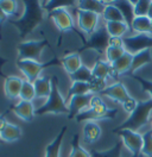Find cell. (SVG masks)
I'll use <instances>...</instances> for the list:
<instances>
[{"mask_svg":"<svg viewBox=\"0 0 152 157\" xmlns=\"http://www.w3.org/2000/svg\"><path fill=\"white\" fill-rule=\"evenodd\" d=\"M24 13L17 20L10 19L9 23L18 30L19 37L24 39L40 25L44 20V10L39 0H24Z\"/></svg>","mask_w":152,"mask_h":157,"instance_id":"1","label":"cell"},{"mask_svg":"<svg viewBox=\"0 0 152 157\" xmlns=\"http://www.w3.org/2000/svg\"><path fill=\"white\" fill-rule=\"evenodd\" d=\"M58 78L51 76V93L48 98L47 102L36 109V116H43L47 113H55V114H66L69 113V108L66 102V99L59 93L58 89Z\"/></svg>","mask_w":152,"mask_h":157,"instance_id":"2","label":"cell"},{"mask_svg":"<svg viewBox=\"0 0 152 157\" xmlns=\"http://www.w3.org/2000/svg\"><path fill=\"white\" fill-rule=\"evenodd\" d=\"M116 113V109H111L107 107V105L104 102L102 98L100 95H93L90 100V106L82 111L77 117L75 118L77 123L83 121H95L104 118H113Z\"/></svg>","mask_w":152,"mask_h":157,"instance_id":"3","label":"cell"},{"mask_svg":"<svg viewBox=\"0 0 152 157\" xmlns=\"http://www.w3.org/2000/svg\"><path fill=\"white\" fill-rule=\"evenodd\" d=\"M17 67L19 70L24 74V76L26 78L28 82L33 83L38 78L39 74L49 67H54V66H62L61 59L54 57L50 61L47 62H39V61H31V59H24V61H17L16 62Z\"/></svg>","mask_w":152,"mask_h":157,"instance_id":"4","label":"cell"},{"mask_svg":"<svg viewBox=\"0 0 152 157\" xmlns=\"http://www.w3.org/2000/svg\"><path fill=\"white\" fill-rule=\"evenodd\" d=\"M152 112V100L150 99L149 101H144V102H139L137 109L133 112L132 114H130L128 119L126 121H124L123 124L118 128V130H124V128H130L135 131L137 128L144 126L150 117V113Z\"/></svg>","mask_w":152,"mask_h":157,"instance_id":"5","label":"cell"},{"mask_svg":"<svg viewBox=\"0 0 152 157\" xmlns=\"http://www.w3.org/2000/svg\"><path fill=\"white\" fill-rule=\"evenodd\" d=\"M47 47L50 48L49 40L42 39V40H25L17 45L18 56L17 61H24V59H31V61H38L42 51Z\"/></svg>","mask_w":152,"mask_h":157,"instance_id":"6","label":"cell"},{"mask_svg":"<svg viewBox=\"0 0 152 157\" xmlns=\"http://www.w3.org/2000/svg\"><path fill=\"white\" fill-rule=\"evenodd\" d=\"M48 18H50V19L55 23L57 29L59 30L62 33H66V32H69V31H74L76 35L82 39L83 43L87 40V39L83 37V35H82L81 32H78V30L75 28L73 17H71V14L68 12L66 9H57V10L51 11V12L48 14Z\"/></svg>","mask_w":152,"mask_h":157,"instance_id":"7","label":"cell"},{"mask_svg":"<svg viewBox=\"0 0 152 157\" xmlns=\"http://www.w3.org/2000/svg\"><path fill=\"white\" fill-rule=\"evenodd\" d=\"M108 40H109V35L106 30V26L102 28H97L93 35H90L87 40L83 43V45L77 50L76 52H82L86 49L95 50L99 54L106 52V50L108 48Z\"/></svg>","mask_w":152,"mask_h":157,"instance_id":"8","label":"cell"},{"mask_svg":"<svg viewBox=\"0 0 152 157\" xmlns=\"http://www.w3.org/2000/svg\"><path fill=\"white\" fill-rule=\"evenodd\" d=\"M119 133V136L123 139L124 145L128 149V151L134 157H137L139 154H142V135L137 131H133L130 128H124L115 131Z\"/></svg>","mask_w":152,"mask_h":157,"instance_id":"9","label":"cell"},{"mask_svg":"<svg viewBox=\"0 0 152 157\" xmlns=\"http://www.w3.org/2000/svg\"><path fill=\"white\" fill-rule=\"evenodd\" d=\"M76 13H77V25L78 29L81 30L85 35H93L96 29H97V24H99V18L100 16L96 14L94 12H89V11H82L76 9Z\"/></svg>","mask_w":152,"mask_h":157,"instance_id":"10","label":"cell"},{"mask_svg":"<svg viewBox=\"0 0 152 157\" xmlns=\"http://www.w3.org/2000/svg\"><path fill=\"white\" fill-rule=\"evenodd\" d=\"M152 37L150 35H135L132 37H127L124 38V43H125V50L131 52V54H137L139 51L144 49H149L151 48Z\"/></svg>","mask_w":152,"mask_h":157,"instance_id":"11","label":"cell"},{"mask_svg":"<svg viewBox=\"0 0 152 157\" xmlns=\"http://www.w3.org/2000/svg\"><path fill=\"white\" fill-rule=\"evenodd\" d=\"M94 94H86V95H76L74 98L70 99V101L68 102V108H69V113H68V119H75L82 111L87 109V107L90 106V100L93 98Z\"/></svg>","mask_w":152,"mask_h":157,"instance_id":"12","label":"cell"},{"mask_svg":"<svg viewBox=\"0 0 152 157\" xmlns=\"http://www.w3.org/2000/svg\"><path fill=\"white\" fill-rule=\"evenodd\" d=\"M100 95H104V97L112 99L114 101L121 104V105L127 99L131 98V95L128 94L126 87L124 86L121 82H115V83L111 85V86H107V88L104 89Z\"/></svg>","mask_w":152,"mask_h":157,"instance_id":"13","label":"cell"},{"mask_svg":"<svg viewBox=\"0 0 152 157\" xmlns=\"http://www.w3.org/2000/svg\"><path fill=\"white\" fill-rule=\"evenodd\" d=\"M23 78L18 76H5L4 92L9 100H14L20 95V90L23 87Z\"/></svg>","mask_w":152,"mask_h":157,"instance_id":"14","label":"cell"},{"mask_svg":"<svg viewBox=\"0 0 152 157\" xmlns=\"http://www.w3.org/2000/svg\"><path fill=\"white\" fill-rule=\"evenodd\" d=\"M14 114L19 117L20 119H23L24 121H32L33 118L36 116V109L33 107L32 102L31 101H24V100H20L18 104L13 105L11 108Z\"/></svg>","mask_w":152,"mask_h":157,"instance_id":"15","label":"cell"},{"mask_svg":"<svg viewBox=\"0 0 152 157\" xmlns=\"http://www.w3.org/2000/svg\"><path fill=\"white\" fill-rule=\"evenodd\" d=\"M132 62H133V54L126 51L123 56L118 61L112 63V68L114 70L115 76L116 75H124L132 69Z\"/></svg>","mask_w":152,"mask_h":157,"instance_id":"16","label":"cell"},{"mask_svg":"<svg viewBox=\"0 0 152 157\" xmlns=\"http://www.w3.org/2000/svg\"><path fill=\"white\" fill-rule=\"evenodd\" d=\"M61 63H62V67L64 68V70L69 75L75 73L76 70L80 69L81 66H82V61H81V57H80V54L76 52V51L63 56L61 59Z\"/></svg>","mask_w":152,"mask_h":157,"instance_id":"17","label":"cell"},{"mask_svg":"<svg viewBox=\"0 0 152 157\" xmlns=\"http://www.w3.org/2000/svg\"><path fill=\"white\" fill-rule=\"evenodd\" d=\"M92 73H93V76L94 78H99L106 80L107 78H114L115 74H114V70L112 68V64L108 63L107 61H101V59H97L95 62L94 67L92 69Z\"/></svg>","mask_w":152,"mask_h":157,"instance_id":"18","label":"cell"},{"mask_svg":"<svg viewBox=\"0 0 152 157\" xmlns=\"http://www.w3.org/2000/svg\"><path fill=\"white\" fill-rule=\"evenodd\" d=\"M66 126L59 130L58 135H57L55 139L45 147V157H59L61 155V147H62V142H63V138L66 133Z\"/></svg>","mask_w":152,"mask_h":157,"instance_id":"19","label":"cell"},{"mask_svg":"<svg viewBox=\"0 0 152 157\" xmlns=\"http://www.w3.org/2000/svg\"><path fill=\"white\" fill-rule=\"evenodd\" d=\"M101 137V128L96 121H87L83 126V138L88 144L97 142Z\"/></svg>","mask_w":152,"mask_h":157,"instance_id":"20","label":"cell"},{"mask_svg":"<svg viewBox=\"0 0 152 157\" xmlns=\"http://www.w3.org/2000/svg\"><path fill=\"white\" fill-rule=\"evenodd\" d=\"M131 29L139 35H152V20L149 17H134Z\"/></svg>","mask_w":152,"mask_h":157,"instance_id":"21","label":"cell"},{"mask_svg":"<svg viewBox=\"0 0 152 157\" xmlns=\"http://www.w3.org/2000/svg\"><path fill=\"white\" fill-rule=\"evenodd\" d=\"M33 87L36 92V98H49L51 93V76L38 78L33 82Z\"/></svg>","mask_w":152,"mask_h":157,"instance_id":"22","label":"cell"},{"mask_svg":"<svg viewBox=\"0 0 152 157\" xmlns=\"http://www.w3.org/2000/svg\"><path fill=\"white\" fill-rule=\"evenodd\" d=\"M106 7V2L100 1V0H80L77 1L76 9L82 11H89V12H94L96 14H102Z\"/></svg>","mask_w":152,"mask_h":157,"instance_id":"23","label":"cell"},{"mask_svg":"<svg viewBox=\"0 0 152 157\" xmlns=\"http://www.w3.org/2000/svg\"><path fill=\"white\" fill-rule=\"evenodd\" d=\"M152 62V49H144L137 54L133 55V62H132V69L131 71L134 73L137 71L138 69H140L142 67L149 64Z\"/></svg>","mask_w":152,"mask_h":157,"instance_id":"24","label":"cell"},{"mask_svg":"<svg viewBox=\"0 0 152 157\" xmlns=\"http://www.w3.org/2000/svg\"><path fill=\"white\" fill-rule=\"evenodd\" d=\"M0 137L5 143H12L18 140L19 138L21 137V130L19 126L7 123L5 125V128L0 131Z\"/></svg>","mask_w":152,"mask_h":157,"instance_id":"25","label":"cell"},{"mask_svg":"<svg viewBox=\"0 0 152 157\" xmlns=\"http://www.w3.org/2000/svg\"><path fill=\"white\" fill-rule=\"evenodd\" d=\"M104 26L109 37H123L130 30V25L126 21H108Z\"/></svg>","mask_w":152,"mask_h":157,"instance_id":"26","label":"cell"},{"mask_svg":"<svg viewBox=\"0 0 152 157\" xmlns=\"http://www.w3.org/2000/svg\"><path fill=\"white\" fill-rule=\"evenodd\" d=\"M102 18L106 20V23H108V21H125L123 12L120 11L119 7H116L113 2H109V4L106 2Z\"/></svg>","mask_w":152,"mask_h":157,"instance_id":"27","label":"cell"},{"mask_svg":"<svg viewBox=\"0 0 152 157\" xmlns=\"http://www.w3.org/2000/svg\"><path fill=\"white\" fill-rule=\"evenodd\" d=\"M43 10L48 11L49 13L51 11L57 9H66V7H76L77 1L74 0H50V1H40Z\"/></svg>","mask_w":152,"mask_h":157,"instance_id":"28","label":"cell"},{"mask_svg":"<svg viewBox=\"0 0 152 157\" xmlns=\"http://www.w3.org/2000/svg\"><path fill=\"white\" fill-rule=\"evenodd\" d=\"M86 94H90V87L88 82H73L68 90L66 102L68 104L70 99L76 95H86Z\"/></svg>","mask_w":152,"mask_h":157,"instance_id":"29","label":"cell"},{"mask_svg":"<svg viewBox=\"0 0 152 157\" xmlns=\"http://www.w3.org/2000/svg\"><path fill=\"white\" fill-rule=\"evenodd\" d=\"M69 78L73 82H89L93 78V73H92V69L82 64L81 68L77 69L75 73L70 74Z\"/></svg>","mask_w":152,"mask_h":157,"instance_id":"30","label":"cell"},{"mask_svg":"<svg viewBox=\"0 0 152 157\" xmlns=\"http://www.w3.org/2000/svg\"><path fill=\"white\" fill-rule=\"evenodd\" d=\"M69 157H92L90 152H88L86 149L80 145V136L75 133L71 139V151Z\"/></svg>","mask_w":152,"mask_h":157,"instance_id":"31","label":"cell"},{"mask_svg":"<svg viewBox=\"0 0 152 157\" xmlns=\"http://www.w3.org/2000/svg\"><path fill=\"white\" fill-rule=\"evenodd\" d=\"M131 2L133 5L134 17H147L150 6H151V0H138V1H131Z\"/></svg>","mask_w":152,"mask_h":157,"instance_id":"32","label":"cell"},{"mask_svg":"<svg viewBox=\"0 0 152 157\" xmlns=\"http://www.w3.org/2000/svg\"><path fill=\"white\" fill-rule=\"evenodd\" d=\"M19 98L21 100H24V101H31L32 102V100L36 98V92H35L33 83L28 82V80H24Z\"/></svg>","mask_w":152,"mask_h":157,"instance_id":"33","label":"cell"},{"mask_svg":"<svg viewBox=\"0 0 152 157\" xmlns=\"http://www.w3.org/2000/svg\"><path fill=\"white\" fill-rule=\"evenodd\" d=\"M89 83V87H90V93L94 94V95H100L104 89L107 88V85H106V80L99 78H92V80L88 82Z\"/></svg>","mask_w":152,"mask_h":157,"instance_id":"34","label":"cell"},{"mask_svg":"<svg viewBox=\"0 0 152 157\" xmlns=\"http://www.w3.org/2000/svg\"><path fill=\"white\" fill-rule=\"evenodd\" d=\"M0 7L6 13V16H16L18 11V1L16 0H0Z\"/></svg>","mask_w":152,"mask_h":157,"instance_id":"35","label":"cell"},{"mask_svg":"<svg viewBox=\"0 0 152 157\" xmlns=\"http://www.w3.org/2000/svg\"><path fill=\"white\" fill-rule=\"evenodd\" d=\"M142 154L146 157H152V130L146 131L142 135Z\"/></svg>","mask_w":152,"mask_h":157,"instance_id":"36","label":"cell"},{"mask_svg":"<svg viewBox=\"0 0 152 157\" xmlns=\"http://www.w3.org/2000/svg\"><path fill=\"white\" fill-rule=\"evenodd\" d=\"M125 52H126L125 48H112V47H108L104 54H106L107 62L112 64L115 61H118V59H120Z\"/></svg>","mask_w":152,"mask_h":157,"instance_id":"37","label":"cell"},{"mask_svg":"<svg viewBox=\"0 0 152 157\" xmlns=\"http://www.w3.org/2000/svg\"><path fill=\"white\" fill-rule=\"evenodd\" d=\"M120 154V149L119 145H116L115 147L111 149V150H107V151H92L90 155L92 157H119Z\"/></svg>","mask_w":152,"mask_h":157,"instance_id":"38","label":"cell"},{"mask_svg":"<svg viewBox=\"0 0 152 157\" xmlns=\"http://www.w3.org/2000/svg\"><path fill=\"white\" fill-rule=\"evenodd\" d=\"M138 105H139V102H138L134 98L131 97V98L127 99V100L123 104V108H124V111L127 112L128 114H132L133 112L137 109Z\"/></svg>","mask_w":152,"mask_h":157,"instance_id":"39","label":"cell"},{"mask_svg":"<svg viewBox=\"0 0 152 157\" xmlns=\"http://www.w3.org/2000/svg\"><path fill=\"white\" fill-rule=\"evenodd\" d=\"M137 80L140 82V85L142 86L144 90H145L146 93L150 94V98H151V100H152V81H150V80H145V78H140V76H137Z\"/></svg>","mask_w":152,"mask_h":157,"instance_id":"40","label":"cell"},{"mask_svg":"<svg viewBox=\"0 0 152 157\" xmlns=\"http://www.w3.org/2000/svg\"><path fill=\"white\" fill-rule=\"evenodd\" d=\"M108 47H112V48H125L124 38L123 37H109Z\"/></svg>","mask_w":152,"mask_h":157,"instance_id":"41","label":"cell"},{"mask_svg":"<svg viewBox=\"0 0 152 157\" xmlns=\"http://www.w3.org/2000/svg\"><path fill=\"white\" fill-rule=\"evenodd\" d=\"M9 111H10V108L6 111V112H4L2 114H0V131L5 128V125L7 124V121H6V119H5V116L7 114V112H9Z\"/></svg>","mask_w":152,"mask_h":157,"instance_id":"42","label":"cell"},{"mask_svg":"<svg viewBox=\"0 0 152 157\" xmlns=\"http://www.w3.org/2000/svg\"><path fill=\"white\" fill-rule=\"evenodd\" d=\"M6 20H7V16H6V13L2 11V9L0 7V29H1L2 24H4ZM0 37H1V35H0Z\"/></svg>","mask_w":152,"mask_h":157,"instance_id":"43","label":"cell"},{"mask_svg":"<svg viewBox=\"0 0 152 157\" xmlns=\"http://www.w3.org/2000/svg\"><path fill=\"white\" fill-rule=\"evenodd\" d=\"M6 62H7V59H2V57L0 56V76H4V74L1 73V68H2V66H4ZM4 78H5V76H4Z\"/></svg>","mask_w":152,"mask_h":157,"instance_id":"44","label":"cell"},{"mask_svg":"<svg viewBox=\"0 0 152 157\" xmlns=\"http://www.w3.org/2000/svg\"><path fill=\"white\" fill-rule=\"evenodd\" d=\"M147 17L152 20V1H151V6H150V10H149V14H147Z\"/></svg>","mask_w":152,"mask_h":157,"instance_id":"45","label":"cell"},{"mask_svg":"<svg viewBox=\"0 0 152 157\" xmlns=\"http://www.w3.org/2000/svg\"><path fill=\"white\" fill-rule=\"evenodd\" d=\"M4 143H5V142H4V140L1 139V137H0V144H4Z\"/></svg>","mask_w":152,"mask_h":157,"instance_id":"46","label":"cell"},{"mask_svg":"<svg viewBox=\"0 0 152 157\" xmlns=\"http://www.w3.org/2000/svg\"><path fill=\"white\" fill-rule=\"evenodd\" d=\"M151 125H152V120H151Z\"/></svg>","mask_w":152,"mask_h":157,"instance_id":"47","label":"cell"}]
</instances>
